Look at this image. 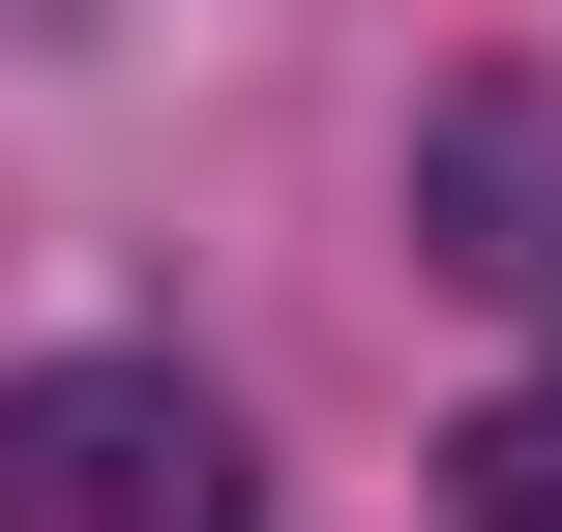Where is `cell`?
I'll use <instances>...</instances> for the list:
<instances>
[{"instance_id":"6da1fadb","label":"cell","mask_w":562,"mask_h":532,"mask_svg":"<svg viewBox=\"0 0 562 532\" xmlns=\"http://www.w3.org/2000/svg\"><path fill=\"white\" fill-rule=\"evenodd\" d=\"M0 532H267V503H237V415L178 355H30L0 385Z\"/></svg>"},{"instance_id":"7a4b0ae2","label":"cell","mask_w":562,"mask_h":532,"mask_svg":"<svg viewBox=\"0 0 562 532\" xmlns=\"http://www.w3.org/2000/svg\"><path fill=\"white\" fill-rule=\"evenodd\" d=\"M415 267L562 296V89L533 59H445V89H415Z\"/></svg>"},{"instance_id":"3957f363","label":"cell","mask_w":562,"mask_h":532,"mask_svg":"<svg viewBox=\"0 0 562 532\" xmlns=\"http://www.w3.org/2000/svg\"><path fill=\"white\" fill-rule=\"evenodd\" d=\"M445 503H474V532H562V415H474V444H445Z\"/></svg>"},{"instance_id":"277c9868","label":"cell","mask_w":562,"mask_h":532,"mask_svg":"<svg viewBox=\"0 0 562 532\" xmlns=\"http://www.w3.org/2000/svg\"><path fill=\"white\" fill-rule=\"evenodd\" d=\"M30 30H119V0H0V59H30Z\"/></svg>"}]
</instances>
